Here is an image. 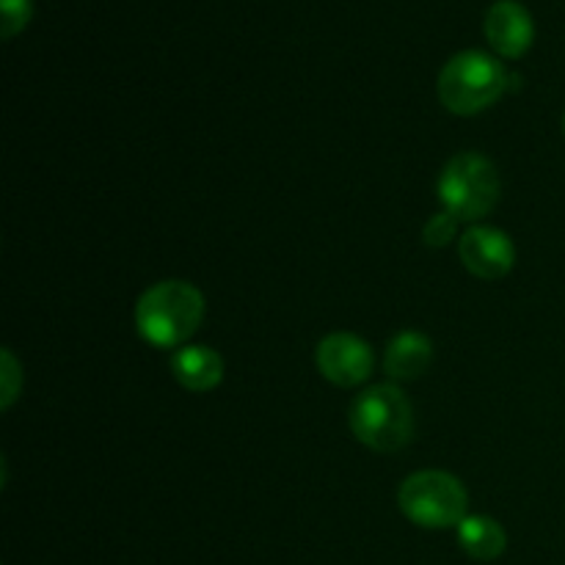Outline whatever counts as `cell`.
I'll return each instance as SVG.
<instances>
[{
  "mask_svg": "<svg viewBox=\"0 0 565 565\" xmlns=\"http://www.w3.org/2000/svg\"><path fill=\"white\" fill-rule=\"evenodd\" d=\"M456 530L461 550L475 561H497L508 550L505 530L491 516H467Z\"/></svg>",
  "mask_w": 565,
  "mask_h": 565,
  "instance_id": "cell-11",
  "label": "cell"
},
{
  "mask_svg": "<svg viewBox=\"0 0 565 565\" xmlns=\"http://www.w3.org/2000/svg\"><path fill=\"white\" fill-rule=\"evenodd\" d=\"M171 373L185 390L210 392L224 381V359L210 345H182L171 353Z\"/></svg>",
  "mask_w": 565,
  "mask_h": 565,
  "instance_id": "cell-9",
  "label": "cell"
},
{
  "mask_svg": "<svg viewBox=\"0 0 565 565\" xmlns=\"http://www.w3.org/2000/svg\"><path fill=\"white\" fill-rule=\"evenodd\" d=\"M563 132H565V116H563Z\"/></svg>",
  "mask_w": 565,
  "mask_h": 565,
  "instance_id": "cell-15",
  "label": "cell"
},
{
  "mask_svg": "<svg viewBox=\"0 0 565 565\" xmlns=\"http://www.w3.org/2000/svg\"><path fill=\"white\" fill-rule=\"evenodd\" d=\"M439 202L458 221H480L500 202V174L486 154L461 152L441 169Z\"/></svg>",
  "mask_w": 565,
  "mask_h": 565,
  "instance_id": "cell-5",
  "label": "cell"
},
{
  "mask_svg": "<svg viewBox=\"0 0 565 565\" xmlns=\"http://www.w3.org/2000/svg\"><path fill=\"white\" fill-rule=\"evenodd\" d=\"M508 70L500 58L483 50H463L452 55L439 72L441 105L456 116H475L491 108L508 92Z\"/></svg>",
  "mask_w": 565,
  "mask_h": 565,
  "instance_id": "cell-2",
  "label": "cell"
},
{
  "mask_svg": "<svg viewBox=\"0 0 565 565\" xmlns=\"http://www.w3.org/2000/svg\"><path fill=\"white\" fill-rule=\"evenodd\" d=\"M456 232H458V218L452 213H447V210H441V213L430 215L428 224H425L423 230V237L430 248H441L450 241H456Z\"/></svg>",
  "mask_w": 565,
  "mask_h": 565,
  "instance_id": "cell-13",
  "label": "cell"
},
{
  "mask_svg": "<svg viewBox=\"0 0 565 565\" xmlns=\"http://www.w3.org/2000/svg\"><path fill=\"white\" fill-rule=\"evenodd\" d=\"M351 430L375 452H397L414 436V408L406 392L395 384L364 390L351 406Z\"/></svg>",
  "mask_w": 565,
  "mask_h": 565,
  "instance_id": "cell-3",
  "label": "cell"
},
{
  "mask_svg": "<svg viewBox=\"0 0 565 565\" xmlns=\"http://www.w3.org/2000/svg\"><path fill=\"white\" fill-rule=\"evenodd\" d=\"M458 257L463 268L478 279H502L513 270L516 263V246L511 235L497 226H469L458 241Z\"/></svg>",
  "mask_w": 565,
  "mask_h": 565,
  "instance_id": "cell-6",
  "label": "cell"
},
{
  "mask_svg": "<svg viewBox=\"0 0 565 565\" xmlns=\"http://www.w3.org/2000/svg\"><path fill=\"white\" fill-rule=\"evenodd\" d=\"M318 370L331 384L353 390L373 373V351L362 337L351 334V331H334L320 340Z\"/></svg>",
  "mask_w": 565,
  "mask_h": 565,
  "instance_id": "cell-7",
  "label": "cell"
},
{
  "mask_svg": "<svg viewBox=\"0 0 565 565\" xmlns=\"http://www.w3.org/2000/svg\"><path fill=\"white\" fill-rule=\"evenodd\" d=\"M491 50L502 58H522L535 42L533 14L519 0H497L483 22Z\"/></svg>",
  "mask_w": 565,
  "mask_h": 565,
  "instance_id": "cell-8",
  "label": "cell"
},
{
  "mask_svg": "<svg viewBox=\"0 0 565 565\" xmlns=\"http://www.w3.org/2000/svg\"><path fill=\"white\" fill-rule=\"evenodd\" d=\"M33 0H0V28L3 39H14L31 22Z\"/></svg>",
  "mask_w": 565,
  "mask_h": 565,
  "instance_id": "cell-12",
  "label": "cell"
},
{
  "mask_svg": "<svg viewBox=\"0 0 565 565\" xmlns=\"http://www.w3.org/2000/svg\"><path fill=\"white\" fill-rule=\"evenodd\" d=\"M434 362V342L423 331H401L386 345L384 370L395 381H414L428 373Z\"/></svg>",
  "mask_w": 565,
  "mask_h": 565,
  "instance_id": "cell-10",
  "label": "cell"
},
{
  "mask_svg": "<svg viewBox=\"0 0 565 565\" xmlns=\"http://www.w3.org/2000/svg\"><path fill=\"white\" fill-rule=\"evenodd\" d=\"M204 320V296L182 279H166L149 287L136 303V329L149 345L182 348Z\"/></svg>",
  "mask_w": 565,
  "mask_h": 565,
  "instance_id": "cell-1",
  "label": "cell"
},
{
  "mask_svg": "<svg viewBox=\"0 0 565 565\" xmlns=\"http://www.w3.org/2000/svg\"><path fill=\"white\" fill-rule=\"evenodd\" d=\"M0 379H3V397H0V406L9 408L11 403L17 401V395H20L22 384L20 364H17L14 353L11 351H3V373H0Z\"/></svg>",
  "mask_w": 565,
  "mask_h": 565,
  "instance_id": "cell-14",
  "label": "cell"
},
{
  "mask_svg": "<svg viewBox=\"0 0 565 565\" xmlns=\"http://www.w3.org/2000/svg\"><path fill=\"white\" fill-rule=\"evenodd\" d=\"M397 505L408 522L425 530L458 527L467 519L469 494L461 480L441 469H423L403 480Z\"/></svg>",
  "mask_w": 565,
  "mask_h": 565,
  "instance_id": "cell-4",
  "label": "cell"
}]
</instances>
